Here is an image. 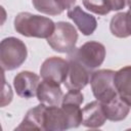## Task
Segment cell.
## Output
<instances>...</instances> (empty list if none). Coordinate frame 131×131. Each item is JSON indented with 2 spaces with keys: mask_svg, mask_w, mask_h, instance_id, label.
I'll return each instance as SVG.
<instances>
[{
  "mask_svg": "<svg viewBox=\"0 0 131 131\" xmlns=\"http://www.w3.org/2000/svg\"><path fill=\"white\" fill-rule=\"evenodd\" d=\"M55 24L46 16L19 12L14 18V30L26 37L47 39L53 33Z\"/></svg>",
  "mask_w": 131,
  "mask_h": 131,
  "instance_id": "1",
  "label": "cell"
},
{
  "mask_svg": "<svg viewBox=\"0 0 131 131\" xmlns=\"http://www.w3.org/2000/svg\"><path fill=\"white\" fill-rule=\"evenodd\" d=\"M28 56L25 43L15 38L8 37L0 44V64L3 71H12L20 67Z\"/></svg>",
  "mask_w": 131,
  "mask_h": 131,
  "instance_id": "2",
  "label": "cell"
},
{
  "mask_svg": "<svg viewBox=\"0 0 131 131\" xmlns=\"http://www.w3.org/2000/svg\"><path fill=\"white\" fill-rule=\"evenodd\" d=\"M77 40L78 33L76 28L70 23L58 21L55 24L51 36L47 38V43L54 51L70 54L76 49Z\"/></svg>",
  "mask_w": 131,
  "mask_h": 131,
  "instance_id": "3",
  "label": "cell"
},
{
  "mask_svg": "<svg viewBox=\"0 0 131 131\" xmlns=\"http://www.w3.org/2000/svg\"><path fill=\"white\" fill-rule=\"evenodd\" d=\"M115 73L112 70H98L91 74L90 85L93 95L101 103L107 102L118 95L114 82Z\"/></svg>",
  "mask_w": 131,
  "mask_h": 131,
  "instance_id": "4",
  "label": "cell"
},
{
  "mask_svg": "<svg viewBox=\"0 0 131 131\" xmlns=\"http://www.w3.org/2000/svg\"><path fill=\"white\" fill-rule=\"evenodd\" d=\"M73 58L88 70H93L102 64L105 57V47L97 41H88L70 53Z\"/></svg>",
  "mask_w": 131,
  "mask_h": 131,
  "instance_id": "5",
  "label": "cell"
},
{
  "mask_svg": "<svg viewBox=\"0 0 131 131\" xmlns=\"http://www.w3.org/2000/svg\"><path fill=\"white\" fill-rule=\"evenodd\" d=\"M69 73V60L61 57L52 56L45 59L40 68L42 79L51 80L58 84L64 82Z\"/></svg>",
  "mask_w": 131,
  "mask_h": 131,
  "instance_id": "6",
  "label": "cell"
},
{
  "mask_svg": "<svg viewBox=\"0 0 131 131\" xmlns=\"http://www.w3.org/2000/svg\"><path fill=\"white\" fill-rule=\"evenodd\" d=\"M40 82V77L35 73L30 71H23L14 77L13 86L18 96L24 98H31L36 96Z\"/></svg>",
  "mask_w": 131,
  "mask_h": 131,
  "instance_id": "7",
  "label": "cell"
},
{
  "mask_svg": "<svg viewBox=\"0 0 131 131\" xmlns=\"http://www.w3.org/2000/svg\"><path fill=\"white\" fill-rule=\"evenodd\" d=\"M90 81L89 70L79 61L69 58V73L63 82L68 89L82 90Z\"/></svg>",
  "mask_w": 131,
  "mask_h": 131,
  "instance_id": "8",
  "label": "cell"
},
{
  "mask_svg": "<svg viewBox=\"0 0 131 131\" xmlns=\"http://www.w3.org/2000/svg\"><path fill=\"white\" fill-rule=\"evenodd\" d=\"M59 85L60 84L54 81L43 79L40 82L36 93L39 102L47 106L58 105L59 103H61L63 93Z\"/></svg>",
  "mask_w": 131,
  "mask_h": 131,
  "instance_id": "9",
  "label": "cell"
},
{
  "mask_svg": "<svg viewBox=\"0 0 131 131\" xmlns=\"http://www.w3.org/2000/svg\"><path fill=\"white\" fill-rule=\"evenodd\" d=\"M68 17L71 18L74 24L77 26L79 31L85 35L89 36L94 33L97 27L96 18L85 12L80 6H73L71 9L68 10Z\"/></svg>",
  "mask_w": 131,
  "mask_h": 131,
  "instance_id": "10",
  "label": "cell"
},
{
  "mask_svg": "<svg viewBox=\"0 0 131 131\" xmlns=\"http://www.w3.org/2000/svg\"><path fill=\"white\" fill-rule=\"evenodd\" d=\"M43 125L44 130L49 131H60L69 129L68 118L62 107H59L58 105H46Z\"/></svg>",
  "mask_w": 131,
  "mask_h": 131,
  "instance_id": "11",
  "label": "cell"
},
{
  "mask_svg": "<svg viewBox=\"0 0 131 131\" xmlns=\"http://www.w3.org/2000/svg\"><path fill=\"white\" fill-rule=\"evenodd\" d=\"M106 121L102 104L98 101H91L82 108V125L87 128H99Z\"/></svg>",
  "mask_w": 131,
  "mask_h": 131,
  "instance_id": "12",
  "label": "cell"
},
{
  "mask_svg": "<svg viewBox=\"0 0 131 131\" xmlns=\"http://www.w3.org/2000/svg\"><path fill=\"white\" fill-rule=\"evenodd\" d=\"M101 104L106 120L110 121H114V122L122 121L128 116L130 112V105L126 101H124L119 94L116 95L111 100H108L107 102Z\"/></svg>",
  "mask_w": 131,
  "mask_h": 131,
  "instance_id": "13",
  "label": "cell"
},
{
  "mask_svg": "<svg viewBox=\"0 0 131 131\" xmlns=\"http://www.w3.org/2000/svg\"><path fill=\"white\" fill-rule=\"evenodd\" d=\"M114 82L120 97L131 106V66H126L117 71Z\"/></svg>",
  "mask_w": 131,
  "mask_h": 131,
  "instance_id": "14",
  "label": "cell"
},
{
  "mask_svg": "<svg viewBox=\"0 0 131 131\" xmlns=\"http://www.w3.org/2000/svg\"><path fill=\"white\" fill-rule=\"evenodd\" d=\"M45 104L40 103L35 107L28 111L21 123L15 128V130H44V112Z\"/></svg>",
  "mask_w": 131,
  "mask_h": 131,
  "instance_id": "15",
  "label": "cell"
},
{
  "mask_svg": "<svg viewBox=\"0 0 131 131\" xmlns=\"http://www.w3.org/2000/svg\"><path fill=\"white\" fill-rule=\"evenodd\" d=\"M61 107L67 115L69 129L77 128L82 124V108L80 105L75 103H61Z\"/></svg>",
  "mask_w": 131,
  "mask_h": 131,
  "instance_id": "16",
  "label": "cell"
},
{
  "mask_svg": "<svg viewBox=\"0 0 131 131\" xmlns=\"http://www.w3.org/2000/svg\"><path fill=\"white\" fill-rule=\"evenodd\" d=\"M110 30L111 33L118 38L129 37L125 24V12H119L112 17L110 23Z\"/></svg>",
  "mask_w": 131,
  "mask_h": 131,
  "instance_id": "17",
  "label": "cell"
},
{
  "mask_svg": "<svg viewBox=\"0 0 131 131\" xmlns=\"http://www.w3.org/2000/svg\"><path fill=\"white\" fill-rule=\"evenodd\" d=\"M35 9L41 13L48 15H57L62 10L57 6L55 0H32Z\"/></svg>",
  "mask_w": 131,
  "mask_h": 131,
  "instance_id": "18",
  "label": "cell"
},
{
  "mask_svg": "<svg viewBox=\"0 0 131 131\" xmlns=\"http://www.w3.org/2000/svg\"><path fill=\"white\" fill-rule=\"evenodd\" d=\"M82 1L84 7L95 14L105 15L111 11L105 0H82Z\"/></svg>",
  "mask_w": 131,
  "mask_h": 131,
  "instance_id": "19",
  "label": "cell"
},
{
  "mask_svg": "<svg viewBox=\"0 0 131 131\" xmlns=\"http://www.w3.org/2000/svg\"><path fill=\"white\" fill-rule=\"evenodd\" d=\"M83 100H84V96H83L81 90L69 89V91L63 95L61 103H75V104L81 105Z\"/></svg>",
  "mask_w": 131,
  "mask_h": 131,
  "instance_id": "20",
  "label": "cell"
},
{
  "mask_svg": "<svg viewBox=\"0 0 131 131\" xmlns=\"http://www.w3.org/2000/svg\"><path fill=\"white\" fill-rule=\"evenodd\" d=\"M3 76V86H2V92H1V106H5L6 104L10 103L12 100V91L10 86L5 82L4 75Z\"/></svg>",
  "mask_w": 131,
  "mask_h": 131,
  "instance_id": "21",
  "label": "cell"
},
{
  "mask_svg": "<svg viewBox=\"0 0 131 131\" xmlns=\"http://www.w3.org/2000/svg\"><path fill=\"white\" fill-rule=\"evenodd\" d=\"M108 8L114 11H118V10H121L125 7L126 3H127V0H105Z\"/></svg>",
  "mask_w": 131,
  "mask_h": 131,
  "instance_id": "22",
  "label": "cell"
},
{
  "mask_svg": "<svg viewBox=\"0 0 131 131\" xmlns=\"http://www.w3.org/2000/svg\"><path fill=\"white\" fill-rule=\"evenodd\" d=\"M55 2H56V4H57V6L63 11V10H66V9H67V10L71 9V8L74 6L76 0H55Z\"/></svg>",
  "mask_w": 131,
  "mask_h": 131,
  "instance_id": "23",
  "label": "cell"
},
{
  "mask_svg": "<svg viewBox=\"0 0 131 131\" xmlns=\"http://www.w3.org/2000/svg\"><path fill=\"white\" fill-rule=\"evenodd\" d=\"M125 24L129 36H131V6H129L128 11L125 12Z\"/></svg>",
  "mask_w": 131,
  "mask_h": 131,
  "instance_id": "24",
  "label": "cell"
},
{
  "mask_svg": "<svg viewBox=\"0 0 131 131\" xmlns=\"http://www.w3.org/2000/svg\"><path fill=\"white\" fill-rule=\"evenodd\" d=\"M127 4H128L129 6H131V0H127Z\"/></svg>",
  "mask_w": 131,
  "mask_h": 131,
  "instance_id": "25",
  "label": "cell"
}]
</instances>
